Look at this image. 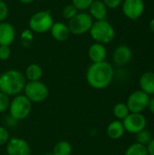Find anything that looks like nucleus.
<instances>
[{"label": "nucleus", "instance_id": "f257e3e1", "mask_svg": "<svg viewBox=\"0 0 154 155\" xmlns=\"http://www.w3.org/2000/svg\"><path fill=\"white\" fill-rule=\"evenodd\" d=\"M114 75V70L113 65L106 62L92 63L88 67L85 74L87 84L93 89L103 90L108 87Z\"/></svg>", "mask_w": 154, "mask_h": 155}, {"label": "nucleus", "instance_id": "f03ea898", "mask_svg": "<svg viewBox=\"0 0 154 155\" xmlns=\"http://www.w3.org/2000/svg\"><path fill=\"white\" fill-rule=\"evenodd\" d=\"M25 74L16 69H10L0 74V92L15 96L23 93L26 84Z\"/></svg>", "mask_w": 154, "mask_h": 155}, {"label": "nucleus", "instance_id": "7ed1b4c3", "mask_svg": "<svg viewBox=\"0 0 154 155\" xmlns=\"http://www.w3.org/2000/svg\"><path fill=\"white\" fill-rule=\"evenodd\" d=\"M89 33L95 43L104 45L113 42L115 37V30L106 19L93 21Z\"/></svg>", "mask_w": 154, "mask_h": 155}, {"label": "nucleus", "instance_id": "20e7f679", "mask_svg": "<svg viewBox=\"0 0 154 155\" xmlns=\"http://www.w3.org/2000/svg\"><path fill=\"white\" fill-rule=\"evenodd\" d=\"M33 104L24 94H20L13 97L10 101L8 112L14 121H22L26 119L32 112Z\"/></svg>", "mask_w": 154, "mask_h": 155}, {"label": "nucleus", "instance_id": "39448f33", "mask_svg": "<svg viewBox=\"0 0 154 155\" xmlns=\"http://www.w3.org/2000/svg\"><path fill=\"white\" fill-rule=\"evenodd\" d=\"M54 24L52 13L48 10H41L34 13L29 19V29L36 34H44L50 31Z\"/></svg>", "mask_w": 154, "mask_h": 155}, {"label": "nucleus", "instance_id": "423d86ee", "mask_svg": "<svg viewBox=\"0 0 154 155\" xmlns=\"http://www.w3.org/2000/svg\"><path fill=\"white\" fill-rule=\"evenodd\" d=\"M93 24V19L92 16L84 11H80L68 21L67 25L72 35H82L90 31Z\"/></svg>", "mask_w": 154, "mask_h": 155}, {"label": "nucleus", "instance_id": "0eeeda50", "mask_svg": "<svg viewBox=\"0 0 154 155\" xmlns=\"http://www.w3.org/2000/svg\"><path fill=\"white\" fill-rule=\"evenodd\" d=\"M24 94L31 101V103H43L49 95V89L47 85L42 81L26 82L23 91Z\"/></svg>", "mask_w": 154, "mask_h": 155}, {"label": "nucleus", "instance_id": "6e6552de", "mask_svg": "<svg viewBox=\"0 0 154 155\" xmlns=\"http://www.w3.org/2000/svg\"><path fill=\"white\" fill-rule=\"evenodd\" d=\"M149 102L150 95H148L142 90H135L128 96L125 104L130 113L143 114V112L146 108H148Z\"/></svg>", "mask_w": 154, "mask_h": 155}, {"label": "nucleus", "instance_id": "1a4fd4ad", "mask_svg": "<svg viewBox=\"0 0 154 155\" xmlns=\"http://www.w3.org/2000/svg\"><path fill=\"white\" fill-rule=\"evenodd\" d=\"M125 132L132 134H136L144 130L147 125V119L143 114L130 113L123 121Z\"/></svg>", "mask_w": 154, "mask_h": 155}, {"label": "nucleus", "instance_id": "9d476101", "mask_svg": "<svg viewBox=\"0 0 154 155\" xmlns=\"http://www.w3.org/2000/svg\"><path fill=\"white\" fill-rule=\"evenodd\" d=\"M121 6L123 15L130 20L139 19L145 10L143 0H123Z\"/></svg>", "mask_w": 154, "mask_h": 155}, {"label": "nucleus", "instance_id": "9b49d317", "mask_svg": "<svg viewBox=\"0 0 154 155\" xmlns=\"http://www.w3.org/2000/svg\"><path fill=\"white\" fill-rule=\"evenodd\" d=\"M7 155H31L32 150L28 142L20 137H10L5 144Z\"/></svg>", "mask_w": 154, "mask_h": 155}, {"label": "nucleus", "instance_id": "f8f14e48", "mask_svg": "<svg viewBox=\"0 0 154 155\" xmlns=\"http://www.w3.org/2000/svg\"><path fill=\"white\" fill-rule=\"evenodd\" d=\"M133 58L132 49L124 45H118L113 53V63L118 66H123L130 63Z\"/></svg>", "mask_w": 154, "mask_h": 155}, {"label": "nucleus", "instance_id": "ddd939ff", "mask_svg": "<svg viewBox=\"0 0 154 155\" xmlns=\"http://www.w3.org/2000/svg\"><path fill=\"white\" fill-rule=\"evenodd\" d=\"M15 39V27L8 22L0 23V45L10 46Z\"/></svg>", "mask_w": 154, "mask_h": 155}, {"label": "nucleus", "instance_id": "4468645a", "mask_svg": "<svg viewBox=\"0 0 154 155\" xmlns=\"http://www.w3.org/2000/svg\"><path fill=\"white\" fill-rule=\"evenodd\" d=\"M50 33L52 37L58 42L66 41L71 35L67 24L63 22H54L50 29Z\"/></svg>", "mask_w": 154, "mask_h": 155}, {"label": "nucleus", "instance_id": "2eb2a0df", "mask_svg": "<svg viewBox=\"0 0 154 155\" xmlns=\"http://www.w3.org/2000/svg\"><path fill=\"white\" fill-rule=\"evenodd\" d=\"M107 56V50L104 45L93 43L88 49V57L92 63H100L105 61Z\"/></svg>", "mask_w": 154, "mask_h": 155}, {"label": "nucleus", "instance_id": "dca6fc26", "mask_svg": "<svg viewBox=\"0 0 154 155\" xmlns=\"http://www.w3.org/2000/svg\"><path fill=\"white\" fill-rule=\"evenodd\" d=\"M88 10H89L88 14L92 16L93 20L99 21V20L106 19L108 8L103 2V0H93Z\"/></svg>", "mask_w": 154, "mask_h": 155}, {"label": "nucleus", "instance_id": "f3484780", "mask_svg": "<svg viewBox=\"0 0 154 155\" xmlns=\"http://www.w3.org/2000/svg\"><path fill=\"white\" fill-rule=\"evenodd\" d=\"M106 134L107 136L112 140L121 139L125 134V129L123 122L119 120H114L111 122L106 128Z\"/></svg>", "mask_w": 154, "mask_h": 155}, {"label": "nucleus", "instance_id": "a211bd4d", "mask_svg": "<svg viewBox=\"0 0 154 155\" xmlns=\"http://www.w3.org/2000/svg\"><path fill=\"white\" fill-rule=\"evenodd\" d=\"M140 90L147 94L148 95L154 94V73L146 72L143 74L139 79Z\"/></svg>", "mask_w": 154, "mask_h": 155}, {"label": "nucleus", "instance_id": "6ab92c4d", "mask_svg": "<svg viewBox=\"0 0 154 155\" xmlns=\"http://www.w3.org/2000/svg\"><path fill=\"white\" fill-rule=\"evenodd\" d=\"M24 74L27 82L41 81L43 76V69L39 64L33 63L27 65Z\"/></svg>", "mask_w": 154, "mask_h": 155}, {"label": "nucleus", "instance_id": "aec40b11", "mask_svg": "<svg viewBox=\"0 0 154 155\" xmlns=\"http://www.w3.org/2000/svg\"><path fill=\"white\" fill-rule=\"evenodd\" d=\"M73 153L72 144L65 140L59 141L53 148L52 153L54 155H71Z\"/></svg>", "mask_w": 154, "mask_h": 155}, {"label": "nucleus", "instance_id": "412c9836", "mask_svg": "<svg viewBox=\"0 0 154 155\" xmlns=\"http://www.w3.org/2000/svg\"><path fill=\"white\" fill-rule=\"evenodd\" d=\"M113 114L116 120L123 121L130 114V111L125 103H118L113 106Z\"/></svg>", "mask_w": 154, "mask_h": 155}, {"label": "nucleus", "instance_id": "4be33fe9", "mask_svg": "<svg viewBox=\"0 0 154 155\" xmlns=\"http://www.w3.org/2000/svg\"><path fill=\"white\" fill-rule=\"evenodd\" d=\"M124 155H148V152L145 145L134 143L126 149Z\"/></svg>", "mask_w": 154, "mask_h": 155}, {"label": "nucleus", "instance_id": "5701e85b", "mask_svg": "<svg viewBox=\"0 0 154 155\" xmlns=\"http://www.w3.org/2000/svg\"><path fill=\"white\" fill-rule=\"evenodd\" d=\"M152 139V133L150 131L146 130V129H144V130L139 132L138 134H136V140H137L136 143H141L143 145H145L146 146L150 143V141Z\"/></svg>", "mask_w": 154, "mask_h": 155}, {"label": "nucleus", "instance_id": "b1692460", "mask_svg": "<svg viewBox=\"0 0 154 155\" xmlns=\"http://www.w3.org/2000/svg\"><path fill=\"white\" fill-rule=\"evenodd\" d=\"M78 12H80L73 4H69L67 5H65L64 8H63V11H62V15L63 17L65 19V20H70L72 19L75 15L78 14Z\"/></svg>", "mask_w": 154, "mask_h": 155}, {"label": "nucleus", "instance_id": "393cba45", "mask_svg": "<svg viewBox=\"0 0 154 155\" xmlns=\"http://www.w3.org/2000/svg\"><path fill=\"white\" fill-rule=\"evenodd\" d=\"M93 0H72V3L79 11H85L87 10Z\"/></svg>", "mask_w": 154, "mask_h": 155}, {"label": "nucleus", "instance_id": "a878e982", "mask_svg": "<svg viewBox=\"0 0 154 155\" xmlns=\"http://www.w3.org/2000/svg\"><path fill=\"white\" fill-rule=\"evenodd\" d=\"M10 97L5 94L0 92V114L6 112L10 104Z\"/></svg>", "mask_w": 154, "mask_h": 155}, {"label": "nucleus", "instance_id": "bb28decb", "mask_svg": "<svg viewBox=\"0 0 154 155\" xmlns=\"http://www.w3.org/2000/svg\"><path fill=\"white\" fill-rule=\"evenodd\" d=\"M9 139H10V134L8 130L4 126H0V146L5 145L6 143L9 141Z\"/></svg>", "mask_w": 154, "mask_h": 155}, {"label": "nucleus", "instance_id": "cd10ccee", "mask_svg": "<svg viewBox=\"0 0 154 155\" xmlns=\"http://www.w3.org/2000/svg\"><path fill=\"white\" fill-rule=\"evenodd\" d=\"M8 13H9V10H8L7 5L5 4V1L0 0V23L5 21V19L8 16Z\"/></svg>", "mask_w": 154, "mask_h": 155}, {"label": "nucleus", "instance_id": "c85d7f7f", "mask_svg": "<svg viewBox=\"0 0 154 155\" xmlns=\"http://www.w3.org/2000/svg\"><path fill=\"white\" fill-rule=\"evenodd\" d=\"M11 56V49L10 46L7 45H0V60L6 61Z\"/></svg>", "mask_w": 154, "mask_h": 155}, {"label": "nucleus", "instance_id": "c756f323", "mask_svg": "<svg viewBox=\"0 0 154 155\" xmlns=\"http://www.w3.org/2000/svg\"><path fill=\"white\" fill-rule=\"evenodd\" d=\"M123 0H103L108 9H116L120 7L123 4Z\"/></svg>", "mask_w": 154, "mask_h": 155}, {"label": "nucleus", "instance_id": "7c9ffc66", "mask_svg": "<svg viewBox=\"0 0 154 155\" xmlns=\"http://www.w3.org/2000/svg\"><path fill=\"white\" fill-rule=\"evenodd\" d=\"M22 42L25 44V43H27L28 45L31 44L32 40H33V36H32V33H31V30H25L23 33H22Z\"/></svg>", "mask_w": 154, "mask_h": 155}, {"label": "nucleus", "instance_id": "2f4dec72", "mask_svg": "<svg viewBox=\"0 0 154 155\" xmlns=\"http://www.w3.org/2000/svg\"><path fill=\"white\" fill-rule=\"evenodd\" d=\"M148 155H154V138H152L150 143L146 145Z\"/></svg>", "mask_w": 154, "mask_h": 155}, {"label": "nucleus", "instance_id": "473e14b6", "mask_svg": "<svg viewBox=\"0 0 154 155\" xmlns=\"http://www.w3.org/2000/svg\"><path fill=\"white\" fill-rule=\"evenodd\" d=\"M148 108H149L150 112L154 114V97L150 98V102H149V104H148Z\"/></svg>", "mask_w": 154, "mask_h": 155}, {"label": "nucleus", "instance_id": "72a5a7b5", "mask_svg": "<svg viewBox=\"0 0 154 155\" xmlns=\"http://www.w3.org/2000/svg\"><path fill=\"white\" fill-rule=\"evenodd\" d=\"M149 26H150V30H151L152 33H154V17L150 21Z\"/></svg>", "mask_w": 154, "mask_h": 155}, {"label": "nucleus", "instance_id": "f704fd0d", "mask_svg": "<svg viewBox=\"0 0 154 155\" xmlns=\"http://www.w3.org/2000/svg\"><path fill=\"white\" fill-rule=\"evenodd\" d=\"M19 2H21L22 4H25V5H28V4H32L33 2H34L35 0H18Z\"/></svg>", "mask_w": 154, "mask_h": 155}, {"label": "nucleus", "instance_id": "c9c22d12", "mask_svg": "<svg viewBox=\"0 0 154 155\" xmlns=\"http://www.w3.org/2000/svg\"><path fill=\"white\" fill-rule=\"evenodd\" d=\"M43 155H54L52 153H44V154H43Z\"/></svg>", "mask_w": 154, "mask_h": 155}]
</instances>
